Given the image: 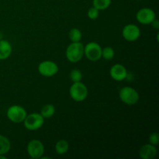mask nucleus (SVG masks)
<instances>
[{
    "mask_svg": "<svg viewBox=\"0 0 159 159\" xmlns=\"http://www.w3.org/2000/svg\"><path fill=\"white\" fill-rule=\"evenodd\" d=\"M65 57L71 63H78L84 57V45L79 42H71L66 48Z\"/></svg>",
    "mask_w": 159,
    "mask_h": 159,
    "instance_id": "nucleus-1",
    "label": "nucleus"
},
{
    "mask_svg": "<svg viewBox=\"0 0 159 159\" xmlns=\"http://www.w3.org/2000/svg\"><path fill=\"white\" fill-rule=\"evenodd\" d=\"M119 98L122 102L127 106H134L138 102L140 95L134 88L124 86L120 89Z\"/></svg>",
    "mask_w": 159,
    "mask_h": 159,
    "instance_id": "nucleus-2",
    "label": "nucleus"
},
{
    "mask_svg": "<svg viewBox=\"0 0 159 159\" xmlns=\"http://www.w3.org/2000/svg\"><path fill=\"white\" fill-rule=\"evenodd\" d=\"M88 88L83 82H73L72 85L70 86V97L75 102H83L88 97Z\"/></svg>",
    "mask_w": 159,
    "mask_h": 159,
    "instance_id": "nucleus-3",
    "label": "nucleus"
},
{
    "mask_svg": "<svg viewBox=\"0 0 159 159\" xmlns=\"http://www.w3.org/2000/svg\"><path fill=\"white\" fill-rule=\"evenodd\" d=\"M44 120L40 113H32L26 115L23 123L26 130L30 131H35L40 130L43 127Z\"/></svg>",
    "mask_w": 159,
    "mask_h": 159,
    "instance_id": "nucleus-4",
    "label": "nucleus"
},
{
    "mask_svg": "<svg viewBox=\"0 0 159 159\" xmlns=\"http://www.w3.org/2000/svg\"><path fill=\"white\" fill-rule=\"evenodd\" d=\"M27 115L26 109L20 105H12L8 108L6 116L14 124H21Z\"/></svg>",
    "mask_w": 159,
    "mask_h": 159,
    "instance_id": "nucleus-5",
    "label": "nucleus"
},
{
    "mask_svg": "<svg viewBox=\"0 0 159 159\" xmlns=\"http://www.w3.org/2000/svg\"><path fill=\"white\" fill-rule=\"evenodd\" d=\"M102 47L94 41L84 46V56L90 61H97L102 58Z\"/></svg>",
    "mask_w": 159,
    "mask_h": 159,
    "instance_id": "nucleus-6",
    "label": "nucleus"
},
{
    "mask_svg": "<svg viewBox=\"0 0 159 159\" xmlns=\"http://www.w3.org/2000/svg\"><path fill=\"white\" fill-rule=\"evenodd\" d=\"M44 145L40 140H31L26 146L28 155L33 159H40L44 154Z\"/></svg>",
    "mask_w": 159,
    "mask_h": 159,
    "instance_id": "nucleus-7",
    "label": "nucleus"
},
{
    "mask_svg": "<svg viewBox=\"0 0 159 159\" xmlns=\"http://www.w3.org/2000/svg\"><path fill=\"white\" fill-rule=\"evenodd\" d=\"M39 74L43 77H52L59 71V67L54 61L51 60L43 61L37 67Z\"/></svg>",
    "mask_w": 159,
    "mask_h": 159,
    "instance_id": "nucleus-8",
    "label": "nucleus"
},
{
    "mask_svg": "<svg viewBox=\"0 0 159 159\" xmlns=\"http://www.w3.org/2000/svg\"><path fill=\"white\" fill-rule=\"evenodd\" d=\"M156 19L155 12L151 8H141L137 12L136 20L142 25H150Z\"/></svg>",
    "mask_w": 159,
    "mask_h": 159,
    "instance_id": "nucleus-9",
    "label": "nucleus"
},
{
    "mask_svg": "<svg viewBox=\"0 0 159 159\" xmlns=\"http://www.w3.org/2000/svg\"><path fill=\"white\" fill-rule=\"evenodd\" d=\"M122 36L127 41H136L141 37V30L136 24L129 23L124 26L122 29Z\"/></svg>",
    "mask_w": 159,
    "mask_h": 159,
    "instance_id": "nucleus-10",
    "label": "nucleus"
},
{
    "mask_svg": "<svg viewBox=\"0 0 159 159\" xmlns=\"http://www.w3.org/2000/svg\"><path fill=\"white\" fill-rule=\"evenodd\" d=\"M127 70L122 64H115L110 69V75L116 82H122L127 77Z\"/></svg>",
    "mask_w": 159,
    "mask_h": 159,
    "instance_id": "nucleus-11",
    "label": "nucleus"
},
{
    "mask_svg": "<svg viewBox=\"0 0 159 159\" xmlns=\"http://www.w3.org/2000/svg\"><path fill=\"white\" fill-rule=\"evenodd\" d=\"M139 156L141 159H153L158 153L156 146L150 144H145L141 146L139 149Z\"/></svg>",
    "mask_w": 159,
    "mask_h": 159,
    "instance_id": "nucleus-12",
    "label": "nucleus"
},
{
    "mask_svg": "<svg viewBox=\"0 0 159 159\" xmlns=\"http://www.w3.org/2000/svg\"><path fill=\"white\" fill-rule=\"evenodd\" d=\"M12 48L11 43L8 40L2 39L0 40V60H6L10 57L12 54Z\"/></svg>",
    "mask_w": 159,
    "mask_h": 159,
    "instance_id": "nucleus-13",
    "label": "nucleus"
},
{
    "mask_svg": "<svg viewBox=\"0 0 159 159\" xmlns=\"http://www.w3.org/2000/svg\"><path fill=\"white\" fill-rule=\"evenodd\" d=\"M69 149V144L66 140H59L56 142L55 146H54V150L56 153L59 155H63L68 152Z\"/></svg>",
    "mask_w": 159,
    "mask_h": 159,
    "instance_id": "nucleus-14",
    "label": "nucleus"
},
{
    "mask_svg": "<svg viewBox=\"0 0 159 159\" xmlns=\"http://www.w3.org/2000/svg\"><path fill=\"white\" fill-rule=\"evenodd\" d=\"M40 113L44 119H49L55 113V107L51 103L45 104L40 110Z\"/></svg>",
    "mask_w": 159,
    "mask_h": 159,
    "instance_id": "nucleus-15",
    "label": "nucleus"
},
{
    "mask_svg": "<svg viewBox=\"0 0 159 159\" xmlns=\"http://www.w3.org/2000/svg\"><path fill=\"white\" fill-rule=\"evenodd\" d=\"M11 149V142L8 138L0 134V155H6Z\"/></svg>",
    "mask_w": 159,
    "mask_h": 159,
    "instance_id": "nucleus-16",
    "label": "nucleus"
},
{
    "mask_svg": "<svg viewBox=\"0 0 159 159\" xmlns=\"http://www.w3.org/2000/svg\"><path fill=\"white\" fill-rule=\"evenodd\" d=\"M112 0H93V6L99 11L105 10L110 6Z\"/></svg>",
    "mask_w": 159,
    "mask_h": 159,
    "instance_id": "nucleus-17",
    "label": "nucleus"
},
{
    "mask_svg": "<svg viewBox=\"0 0 159 159\" xmlns=\"http://www.w3.org/2000/svg\"><path fill=\"white\" fill-rule=\"evenodd\" d=\"M68 37L71 42H79L82 38V31L79 28H72L69 30Z\"/></svg>",
    "mask_w": 159,
    "mask_h": 159,
    "instance_id": "nucleus-18",
    "label": "nucleus"
},
{
    "mask_svg": "<svg viewBox=\"0 0 159 159\" xmlns=\"http://www.w3.org/2000/svg\"><path fill=\"white\" fill-rule=\"evenodd\" d=\"M115 57V51L112 47H105L102 48V58L106 61H110Z\"/></svg>",
    "mask_w": 159,
    "mask_h": 159,
    "instance_id": "nucleus-19",
    "label": "nucleus"
},
{
    "mask_svg": "<svg viewBox=\"0 0 159 159\" xmlns=\"http://www.w3.org/2000/svg\"><path fill=\"white\" fill-rule=\"evenodd\" d=\"M69 78L72 82H82V79L83 78V75L82 72L79 69L75 68L71 71L69 74Z\"/></svg>",
    "mask_w": 159,
    "mask_h": 159,
    "instance_id": "nucleus-20",
    "label": "nucleus"
},
{
    "mask_svg": "<svg viewBox=\"0 0 159 159\" xmlns=\"http://www.w3.org/2000/svg\"><path fill=\"white\" fill-rule=\"evenodd\" d=\"M99 11L95 7H91L89 9L88 12H87V16H88V18L92 20H95L99 17Z\"/></svg>",
    "mask_w": 159,
    "mask_h": 159,
    "instance_id": "nucleus-21",
    "label": "nucleus"
},
{
    "mask_svg": "<svg viewBox=\"0 0 159 159\" xmlns=\"http://www.w3.org/2000/svg\"><path fill=\"white\" fill-rule=\"evenodd\" d=\"M149 143L153 145L157 146L159 144V134L158 132H153L149 135L148 138Z\"/></svg>",
    "mask_w": 159,
    "mask_h": 159,
    "instance_id": "nucleus-22",
    "label": "nucleus"
},
{
    "mask_svg": "<svg viewBox=\"0 0 159 159\" xmlns=\"http://www.w3.org/2000/svg\"><path fill=\"white\" fill-rule=\"evenodd\" d=\"M150 25H152V27H153L154 29L158 30L159 28V21L157 19H155V20H153V22H152Z\"/></svg>",
    "mask_w": 159,
    "mask_h": 159,
    "instance_id": "nucleus-23",
    "label": "nucleus"
},
{
    "mask_svg": "<svg viewBox=\"0 0 159 159\" xmlns=\"http://www.w3.org/2000/svg\"><path fill=\"white\" fill-rule=\"evenodd\" d=\"M7 157L5 156V155H0V159H6Z\"/></svg>",
    "mask_w": 159,
    "mask_h": 159,
    "instance_id": "nucleus-24",
    "label": "nucleus"
},
{
    "mask_svg": "<svg viewBox=\"0 0 159 159\" xmlns=\"http://www.w3.org/2000/svg\"><path fill=\"white\" fill-rule=\"evenodd\" d=\"M2 39V34L0 33V40H1Z\"/></svg>",
    "mask_w": 159,
    "mask_h": 159,
    "instance_id": "nucleus-25",
    "label": "nucleus"
}]
</instances>
